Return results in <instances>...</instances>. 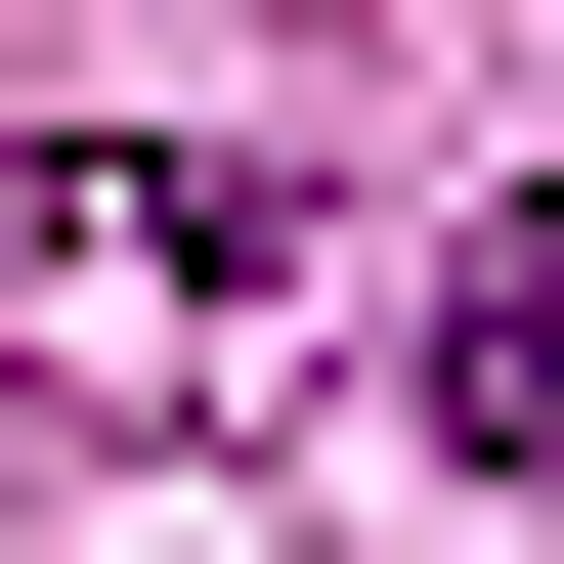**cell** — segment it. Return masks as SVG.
<instances>
[{
    "label": "cell",
    "instance_id": "cell-1",
    "mask_svg": "<svg viewBox=\"0 0 564 564\" xmlns=\"http://www.w3.org/2000/svg\"><path fill=\"white\" fill-rule=\"evenodd\" d=\"M434 434H478V478H564V217H521L478 304H434Z\"/></svg>",
    "mask_w": 564,
    "mask_h": 564
}]
</instances>
